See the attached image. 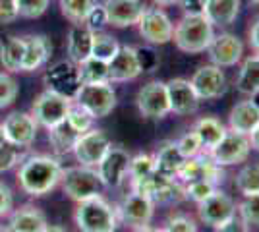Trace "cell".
Returning <instances> with one entry per match:
<instances>
[{"label": "cell", "instance_id": "obj_1", "mask_svg": "<svg viewBox=\"0 0 259 232\" xmlns=\"http://www.w3.org/2000/svg\"><path fill=\"white\" fill-rule=\"evenodd\" d=\"M62 165L51 155H31L20 163L18 184L20 188L33 198H43L51 194L62 178Z\"/></svg>", "mask_w": 259, "mask_h": 232}, {"label": "cell", "instance_id": "obj_2", "mask_svg": "<svg viewBox=\"0 0 259 232\" xmlns=\"http://www.w3.org/2000/svg\"><path fill=\"white\" fill-rule=\"evenodd\" d=\"M215 39V25L205 16H184L174 23L172 41L186 55H199Z\"/></svg>", "mask_w": 259, "mask_h": 232}, {"label": "cell", "instance_id": "obj_3", "mask_svg": "<svg viewBox=\"0 0 259 232\" xmlns=\"http://www.w3.org/2000/svg\"><path fill=\"white\" fill-rule=\"evenodd\" d=\"M74 221L79 232H116V209L103 196L77 203Z\"/></svg>", "mask_w": 259, "mask_h": 232}, {"label": "cell", "instance_id": "obj_4", "mask_svg": "<svg viewBox=\"0 0 259 232\" xmlns=\"http://www.w3.org/2000/svg\"><path fill=\"white\" fill-rule=\"evenodd\" d=\"M60 184L64 194L70 199H74L77 203L85 201V199L97 198L103 192V182L99 178L97 168L93 166H68L62 170V178H60Z\"/></svg>", "mask_w": 259, "mask_h": 232}, {"label": "cell", "instance_id": "obj_5", "mask_svg": "<svg viewBox=\"0 0 259 232\" xmlns=\"http://www.w3.org/2000/svg\"><path fill=\"white\" fill-rule=\"evenodd\" d=\"M74 103L85 109L93 118H105L116 107V91L110 81L83 83L77 91Z\"/></svg>", "mask_w": 259, "mask_h": 232}, {"label": "cell", "instance_id": "obj_6", "mask_svg": "<svg viewBox=\"0 0 259 232\" xmlns=\"http://www.w3.org/2000/svg\"><path fill=\"white\" fill-rule=\"evenodd\" d=\"M70 107H72L70 99L45 89L43 93H39L33 101L31 116L39 126H43L47 130H53L56 126H60L62 122H66Z\"/></svg>", "mask_w": 259, "mask_h": 232}, {"label": "cell", "instance_id": "obj_7", "mask_svg": "<svg viewBox=\"0 0 259 232\" xmlns=\"http://www.w3.org/2000/svg\"><path fill=\"white\" fill-rule=\"evenodd\" d=\"M43 83L49 91L58 93V95H62L70 101L76 99L77 91L83 85V81L79 77L77 64H74L72 60H62V62L53 64L45 72Z\"/></svg>", "mask_w": 259, "mask_h": 232}, {"label": "cell", "instance_id": "obj_8", "mask_svg": "<svg viewBox=\"0 0 259 232\" xmlns=\"http://www.w3.org/2000/svg\"><path fill=\"white\" fill-rule=\"evenodd\" d=\"M132 192H138L141 196L149 198L157 205V203H168V201H176L182 196V188L178 186L176 178H166L159 174L157 170H153L151 174L143 178H136L130 180Z\"/></svg>", "mask_w": 259, "mask_h": 232}, {"label": "cell", "instance_id": "obj_9", "mask_svg": "<svg viewBox=\"0 0 259 232\" xmlns=\"http://www.w3.org/2000/svg\"><path fill=\"white\" fill-rule=\"evenodd\" d=\"M110 145L112 144H110L107 133L103 130H97V128H91V130L77 135L76 144L72 147V153L79 165L95 168L101 163V159L107 155Z\"/></svg>", "mask_w": 259, "mask_h": 232}, {"label": "cell", "instance_id": "obj_10", "mask_svg": "<svg viewBox=\"0 0 259 232\" xmlns=\"http://www.w3.org/2000/svg\"><path fill=\"white\" fill-rule=\"evenodd\" d=\"M136 25L140 35L149 44H166L168 41H172L174 23L166 16V12L161 10L159 6L145 8Z\"/></svg>", "mask_w": 259, "mask_h": 232}, {"label": "cell", "instance_id": "obj_11", "mask_svg": "<svg viewBox=\"0 0 259 232\" xmlns=\"http://www.w3.org/2000/svg\"><path fill=\"white\" fill-rule=\"evenodd\" d=\"M155 215V203L138 192H130L116 207V217L130 228L149 226Z\"/></svg>", "mask_w": 259, "mask_h": 232}, {"label": "cell", "instance_id": "obj_12", "mask_svg": "<svg viewBox=\"0 0 259 232\" xmlns=\"http://www.w3.org/2000/svg\"><path fill=\"white\" fill-rule=\"evenodd\" d=\"M138 111L143 118L149 120H161L170 112V105H168V95H166V85L164 81H149L147 85H143L138 93Z\"/></svg>", "mask_w": 259, "mask_h": 232}, {"label": "cell", "instance_id": "obj_13", "mask_svg": "<svg viewBox=\"0 0 259 232\" xmlns=\"http://www.w3.org/2000/svg\"><path fill=\"white\" fill-rule=\"evenodd\" d=\"M249 151H251V147H249L248 135L227 130V133L223 135V140H221L207 155H209L219 166H232V165L244 163V161L248 159Z\"/></svg>", "mask_w": 259, "mask_h": 232}, {"label": "cell", "instance_id": "obj_14", "mask_svg": "<svg viewBox=\"0 0 259 232\" xmlns=\"http://www.w3.org/2000/svg\"><path fill=\"white\" fill-rule=\"evenodd\" d=\"M0 126L4 130L6 142L20 149H29L33 142L37 140L39 124L35 122L31 112H12L4 118Z\"/></svg>", "mask_w": 259, "mask_h": 232}, {"label": "cell", "instance_id": "obj_15", "mask_svg": "<svg viewBox=\"0 0 259 232\" xmlns=\"http://www.w3.org/2000/svg\"><path fill=\"white\" fill-rule=\"evenodd\" d=\"M130 153L124 147H114L110 145L107 155L101 159L95 168L99 172V178L105 188H118L120 184L126 180L130 168Z\"/></svg>", "mask_w": 259, "mask_h": 232}, {"label": "cell", "instance_id": "obj_16", "mask_svg": "<svg viewBox=\"0 0 259 232\" xmlns=\"http://www.w3.org/2000/svg\"><path fill=\"white\" fill-rule=\"evenodd\" d=\"M197 215H199L201 222L215 228V226H221L227 221H230L236 215V203L225 192L215 190L209 198L197 203Z\"/></svg>", "mask_w": 259, "mask_h": 232}, {"label": "cell", "instance_id": "obj_17", "mask_svg": "<svg viewBox=\"0 0 259 232\" xmlns=\"http://www.w3.org/2000/svg\"><path fill=\"white\" fill-rule=\"evenodd\" d=\"M225 178V172H223V166H219L209 157L207 153H199L192 157V159H186L184 161L182 168L178 170V176L176 180H180L182 184H188V182H195V180H209V182H215L219 184L221 180Z\"/></svg>", "mask_w": 259, "mask_h": 232}, {"label": "cell", "instance_id": "obj_18", "mask_svg": "<svg viewBox=\"0 0 259 232\" xmlns=\"http://www.w3.org/2000/svg\"><path fill=\"white\" fill-rule=\"evenodd\" d=\"M190 83L201 101L217 99L227 91V77L223 74V70L215 64L197 68L190 79Z\"/></svg>", "mask_w": 259, "mask_h": 232}, {"label": "cell", "instance_id": "obj_19", "mask_svg": "<svg viewBox=\"0 0 259 232\" xmlns=\"http://www.w3.org/2000/svg\"><path fill=\"white\" fill-rule=\"evenodd\" d=\"M164 85H166L170 112H174V114H194L199 109V101L201 99L197 97L190 79L174 77L170 81H166Z\"/></svg>", "mask_w": 259, "mask_h": 232}, {"label": "cell", "instance_id": "obj_20", "mask_svg": "<svg viewBox=\"0 0 259 232\" xmlns=\"http://www.w3.org/2000/svg\"><path fill=\"white\" fill-rule=\"evenodd\" d=\"M209 58L211 62L219 68H230L236 66L242 60L244 55V44L232 33H221L215 35V39L209 44Z\"/></svg>", "mask_w": 259, "mask_h": 232}, {"label": "cell", "instance_id": "obj_21", "mask_svg": "<svg viewBox=\"0 0 259 232\" xmlns=\"http://www.w3.org/2000/svg\"><path fill=\"white\" fill-rule=\"evenodd\" d=\"M105 10H107L108 25L112 27H132L140 22L141 14L147 8L143 0H105Z\"/></svg>", "mask_w": 259, "mask_h": 232}, {"label": "cell", "instance_id": "obj_22", "mask_svg": "<svg viewBox=\"0 0 259 232\" xmlns=\"http://www.w3.org/2000/svg\"><path fill=\"white\" fill-rule=\"evenodd\" d=\"M141 74L136 47L130 44H120L118 53L108 62V81H132Z\"/></svg>", "mask_w": 259, "mask_h": 232}, {"label": "cell", "instance_id": "obj_23", "mask_svg": "<svg viewBox=\"0 0 259 232\" xmlns=\"http://www.w3.org/2000/svg\"><path fill=\"white\" fill-rule=\"evenodd\" d=\"M23 64L22 72H35L49 62L53 56V41L47 35H23Z\"/></svg>", "mask_w": 259, "mask_h": 232}, {"label": "cell", "instance_id": "obj_24", "mask_svg": "<svg viewBox=\"0 0 259 232\" xmlns=\"http://www.w3.org/2000/svg\"><path fill=\"white\" fill-rule=\"evenodd\" d=\"M47 224L49 222L43 211L27 203L18 209H12L6 228L10 232H43Z\"/></svg>", "mask_w": 259, "mask_h": 232}, {"label": "cell", "instance_id": "obj_25", "mask_svg": "<svg viewBox=\"0 0 259 232\" xmlns=\"http://www.w3.org/2000/svg\"><path fill=\"white\" fill-rule=\"evenodd\" d=\"M257 124L259 109L251 101H240L230 109V114H228V130L230 132L249 135V132H253Z\"/></svg>", "mask_w": 259, "mask_h": 232}, {"label": "cell", "instance_id": "obj_26", "mask_svg": "<svg viewBox=\"0 0 259 232\" xmlns=\"http://www.w3.org/2000/svg\"><path fill=\"white\" fill-rule=\"evenodd\" d=\"M93 47V31L83 23H74L68 31V55L74 64L83 62L91 56Z\"/></svg>", "mask_w": 259, "mask_h": 232}, {"label": "cell", "instance_id": "obj_27", "mask_svg": "<svg viewBox=\"0 0 259 232\" xmlns=\"http://www.w3.org/2000/svg\"><path fill=\"white\" fill-rule=\"evenodd\" d=\"M192 132L197 135V140H199V144H201V149H203L205 153H209V151L223 140V135L227 133V128H225V124L219 120V118H215V116H203V118H199V120L194 124Z\"/></svg>", "mask_w": 259, "mask_h": 232}, {"label": "cell", "instance_id": "obj_28", "mask_svg": "<svg viewBox=\"0 0 259 232\" xmlns=\"http://www.w3.org/2000/svg\"><path fill=\"white\" fill-rule=\"evenodd\" d=\"M153 159H155V170L166 178L178 176V170L182 168L184 161H186L184 155L180 153L176 142L164 144L161 149L157 151V155H153Z\"/></svg>", "mask_w": 259, "mask_h": 232}, {"label": "cell", "instance_id": "obj_29", "mask_svg": "<svg viewBox=\"0 0 259 232\" xmlns=\"http://www.w3.org/2000/svg\"><path fill=\"white\" fill-rule=\"evenodd\" d=\"M238 12H240V0H207L203 16L213 25L227 27L238 18Z\"/></svg>", "mask_w": 259, "mask_h": 232}, {"label": "cell", "instance_id": "obj_30", "mask_svg": "<svg viewBox=\"0 0 259 232\" xmlns=\"http://www.w3.org/2000/svg\"><path fill=\"white\" fill-rule=\"evenodd\" d=\"M23 37H16V35H8L0 41V64L2 68L14 74V72H22L23 64Z\"/></svg>", "mask_w": 259, "mask_h": 232}, {"label": "cell", "instance_id": "obj_31", "mask_svg": "<svg viewBox=\"0 0 259 232\" xmlns=\"http://www.w3.org/2000/svg\"><path fill=\"white\" fill-rule=\"evenodd\" d=\"M236 89L244 95H253L259 91V53L244 60L236 79Z\"/></svg>", "mask_w": 259, "mask_h": 232}, {"label": "cell", "instance_id": "obj_32", "mask_svg": "<svg viewBox=\"0 0 259 232\" xmlns=\"http://www.w3.org/2000/svg\"><path fill=\"white\" fill-rule=\"evenodd\" d=\"M79 77L83 83H99V81H108V62L99 60L95 56H89L83 62L77 64Z\"/></svg>", "mask_w": 259, "mask_h": 232}, {"label": "cell", "instance_id": "obj_33", "mask_svg": "<svg viewBox=\"0 0 259 232\" xmlns=\"http://www.w3.org/2000/svg\"><path fill=\"white\" fill-rule=\"evenodd\" d=\"M77 133L66 124L62 122L60 126H56L53 130H49V142L53 145L54 153L64 155V153H72V147L76 144Z\"/></svg>", "mask_w": 259, "mask_h": 232}, {"label": "cell", "instance_id": "obj_34", "mask_svg": "<svg viewBox=\"0 0 259 232\" xmlns=\"http://www.w3.org/2000/svg\"><path fill=\"white\" fill-rule=\"evenodd\" d=\"M236 190L244 196H257L259 194V165H246L236 174Z\"/></svg>", "mask_w": 259, "mask_h": 232}, {"label": "cell", "instance_id": "obj_35", "mask_svg": "<svg viewBox=\"0 0 259 232\" xmlns=\"http://www.w3.org/2000/svg\"><path fill=\"white\" fill-rule=\"evenodd\" d=\"M120 44L118 41L108 33H103V31H97L93 33V47H91V56H95L99 60H105V62H110L114 55L118 53Z\"/></svg>", "mask_w": 259, "mask_h": 232}, {"label": "cell", "instance_id": "obj_36", "mask_svg": "<svg viewBox=\"0 0 259 232\" xmlns=\"http://www.w3.org/2000/svg\"><path fill=\"white\" fill-rule=\"evenodd\" d=\"M97 0H58L62 16L68 18L72 23H83L85 16L93 8Z\"/></svg>", "mask_w": 259, "mask_h": 232}, {"label": "cell", "instance_id": "obj_37", "mask_svg": "<svg viewBox=\"0 0 259 232\" xmlns=\"http://www.w3.org/2000/svg\"><path fill=\"white\" fill-rule=\"evenodd\" d=\"M93 120H95V118H93L85 109H81L77 103L72 101V107H70L68 116H66V124H68L77 135L87 132V130H91V128H93Z\"/></svg>", "mask_w": 259, "mask_h": 232}, {"label": "cell", "instance_id": "obj_38", "mask_svg": "<svg viewBox=\"0 0 259 232\" xmlns=\"http://www.w3.org/2000/svg\"><path fill=\"white\" fill-rule=\"evenodd\" d=\"M215 190H217L215 182H209V180H195V182L184 184L182 194H184V198L192 199L194 203H201V201L205 198H209Z\"/></svg>", "mask_w": 259, "mask_h": 232}, {"label": "cell", "instance_id": "obj_39", "mask_svg": "<svg viewBox=\"0 0 259 232\" xmlns=\"http://www.w3.org/2000/svg\"><path fill=\"white\" fill-rule=\"evenodd\" d=\"M238 217L246 224L259 226V194L257 196H248L238 203Z\"/></svg>", "mask_w": 259, "mask_h": 232}, {"label": "cell", "instance_id": "obj_40", "mask_svg": "<svg viewBox=\"0 0 259 232\" xmlns=\"http://www.w3.org/2000/svg\"><path fill=\"white\" fill-rule=\"evenodd\" d=\"M155 170V159L153 155H136L134 159H130V168H128V178L136 180V178H143L151 174Z\"/></svg>", "mask_w": 259, "mask_h": 232}, {"label": "cell", "instance_id": "obj_41", "mask_svg": "<svg viewBox=\"0 0 259 232\" xmlns=\"http://www.w3.org/2000/svg\"><path fill=\"white\" fill-rule=\"evenodd\" d=\"M18 81L8 72H0V109L10 107L18 97Z\"/></svg>", "mask_w": 259, "mask_h": 232}, {"label": "cell", "instance_id": "obj_42", "mask_svg": "<svg viewBox=\"0 0 259 232\" xmlns=\"http://www.w3.org/2000/svg\"><path fill=\"white\" fill-rule=\"evenodd\" d=\"M23 159H25V153H23L20 147L10 144L2 145L0 147V172L12 170L16 165H20Z\"/></svg>", "mask_w": 259, "mask_h": 232}, {"label": "cell", "instance_id": "obj_43", "mask_svg": "<svg viewBox=\"0 0 259 232\" xmlns=\"http://www.w3.org/2000/svg\"><path fill=\"white\" fill-rule=\"evenodd\" d=\"M49 2L51 0H16V6H18V14L22 18L35 20V18H41L47 12Z\"/></svg>", "mask_w": 259, "mask_h": 232}, {"label": "cell", "instance_id": "obj_44", "mask_svg": "<svg viewBox=\"0 0 259 232\" xmlns=\"http://www.w3.org/2000/svg\"><path fill=\"white\" fill-rule=\"evenodd\" d=\"M83 25H87L93 33H97V31H103V27L108 25V18H107V10H105V6L103 4H93V8L89 10V14L85 16V20H83Z\"/></svg>", "mask_w": 259, "mask_h": 232}, {"label": "cell", "instance_id": "obj_45", "mask_svg": "<svg viewBox=\"0 0 259 232\" xmlns=\"http://www.w3.org/2000/svg\"><path fill=\"white\" fill-rule=\"evenodd\" d=\"M176 145H178L180 153L184 155V159H192V157H195V155H199L203 151L201 144H199V140H197V135L194 132L184 133L182 137L176 142Z\"/></svg>", "mask_w": 259, "mask_h": 232}, {"label": "cell", "instance_id": "obj_46", "mask_svg": "<svg viewBox=\"0 0 259 232\" xmlns=\"http://www.w3.org/2000/svg\"><path fill=\"white\" fill-rule=\"evenodd\" d=\"M136 55H138L141 72H153L155 68L159 66V56H157V53L153 51L151 47H138Z\"/></svg>", "mask_w": 259, "mask_h": 232}, {"label": "cell", "instance_id": "obj_47", "mask_svg": "<svg viewBox=\"0 0 259 232\" xmlns=\"http://www.w3.org/2000/svg\"><path fill=\"white\" fill-rule=\"evenodd\" d=\"M161 232H197V226L190 217L178 215V217H172L166 222V226L161 228Z\"/></svg>", "mask_w": 259, "mask_h": 232}, {"label": "cell", "instance_id": "obj_48", "mask_svg": "<svg viewBox=\"0 0 259 232\" xmlns=\"http://www.w3.org/2000/svg\"><path fill=\"white\" fill-rule=\"evenodd\" d=\"M18 6L16 0H0V25H8V23L18 20Z\"/></svg>", "mask_w": 259, "mask_h": 232}, {"label": "cell", "instance_id": "obj_49", "mask_svg": "<svg viewBox=\"0 0 259 232\" xmlns=\"http://www.w3.org/2000/svg\"><path fill=\"white\" fill-rule=\"evenodd\" d=\"M14 209V196H12V190L0 182V217H6L10 215Z\"/></svg>", "mask_w": 259, "mask_h": 232}, {"label": "cell", "instance_id": "obj_50", "mask_svg": "<svg viewBox=\"0 0 259 232\" xmlns=\"http://www.w3.org/2000/svg\"><path fill=\"white\" fill-rule=\"evenodd\" d=\"M207 0H180L184 16H203Z\"/></svg>", "mask_w": 259, "mask_h": 232}, {"label": "cell", "instance_id": "obj_51", "mask_svg": "<svg viewBox=\"0 0 259 232\" xmlns=\"http://www.w3.org/2000/svg\"><path fill=\"white\" fill-rule=\"evenodd\" d=\"M213 232H249V224L242 221L240 217H232L230 221H227L225 224H221V226H215V230Z\"/></svg>", "mask_w": 259, "mask_h": 232}, {"label": "cell", "instance_id": "obj_52", "mask_svg": "<svg viewBox=\"0 0 259 232\" xmlns=\"http://www.w3.org/2000/svg\"><path fill=\"white\" fill-rule=\"evenodd\" d=\"M248 43L253 53H259V18H255L248 29Z\"/></svg>", "mask_w": 259, "mask_h": 232}, {"label": "cell", "instance_id": "obj_53", "mask_svg": "<svg viewBox=\"0 0 259 232\" xmlns=\"http://www.w3.org/2000/svg\"><path fill=\"white\" fill-rule=\"evenodd\" d=\"M248 140H249V147L259 153V124L255 126V130H253V132H249Z\"/></svg>", "mask_w": 259, "mask_h": 232}, {"label": "cell", "instance_id": "obj_54", "mask_svg": "<svg viewBox=\"0 0 259 232\" xmlns=\"http://www.w3.org/2000/svg\"><path fill=\"white\" fill-rule=\"evenodd\" d=\"M43 232H68V230H66L64 226H60V224H47Z\"/></svg>", "mask_w": 259, "mask_h": 232}, {"label": "cell", "instance_id": "obj_55", "mask_svg": "<svg viewBox=\"0 0 259 232\" xmlns=\"http://www.w3.org/2000/svg\"><path fill=\"white\" fill-rule=\"evenodd\" d=\"M155 6H172V4H178L180 0H151Z\"/></svg>", "mask_w": 259, "mask_h": 232}, {"label": "cell", "instance_id": "obj_56", "mask_svg": "<svg viewBox=\"0 0 259 232\" xmlns=\"http://www.w3.org/2000/svg\"><path fill=\"white\" fill-rule=\"evenodd\" d=\"M134 232H161V228H153V226H141V228H134Z\"/></svg>", "mask_w": 259, "mask_h": 232}, {"label": "cell", "instance_id": "obj_57", "mask_svg": "<svg viewBox=\"0 0 259 232\" xmlns=\"http://www.w3.org/2000/svg\"><path fill=\"white\" fill-rule=\"evenodd\" d=\"M249 101H251V103H253V105L259 109V91H255L253 95H249Z\"/></svg>", "mask_w": 259, "mask_h": 232}, {"label": "cell", "instance_id": "obj_58", "mask_svg": "<svg viewBox=\"0 0 259 232\" xmlns=\"http://www.w3.org/2000/svg\"><path fill=\"white\" fill-rule=\"evenodd\" d=\"M8 142H6V135H4V130H2V126H0V147L2 145H6Z\"/></svg>", "mask_w": 259, "mask_h": 232}, {"label": "cell", "instance_id": "obj_59", "mask_svg": "<svg viewBox=\"0 0 259 232\" xmlns=\"http://www.w3.org/2000/svg\"><path fill=\"white\" fill-rule=\"evenodd\" d=\"M0 232H10L8 228H4V226H0Z\"/></svg>", "mask_w": 259, "mask_h": 232}, {"label": "cell", "instance_id": "obj_60", "mask_svg": "<svg viewBox=\"0 0 259 232\" xmlns=\"http://www.w3.org/2000/svg\"><path fill=\"white\" fill-rule=\"evenodd\" d=\"M249 2H251V4H259V0H249Z\"/></svg>", "mask_w": 259, "mask_h": 232}]
</instances>
